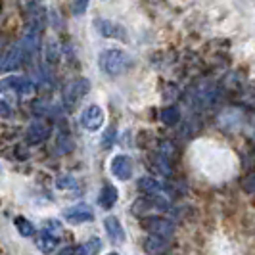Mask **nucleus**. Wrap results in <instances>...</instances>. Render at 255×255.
<instances>
[{
  "label": "nucleus",
  "instance_id": "f257e3e1",
  "mask_svg": "<svg viewBox=\"0 0 255 255\" xmlns=\"http://www.w3.org/2000/svg\"><path fill=\"white\" fill-rule=\"evenodd\" d=\"M98 62H100V69H102L104 73L117 77V75H123L125 71H128V67L132 65V58L125 50L110 48V50H104L100 54Z\"/></svg>",
  "mask_w": 255,
  "mask_h": 255
},
{
  "label": "nucleus",
  "instance_id": "b1692460",
  "mask_svg": "<svg viewBox=\"0 0 255 255\" xmlns=\"http://www.w3.org/2000/svg\"><path fill=\"white\" fill-rule=\"evenodd\" d=\"M60 255H73V250H71V248H65V250L60 252Z\"/></svg>",
  "mask_w": 255,
  "mask_h": 255
},
{
  "label": "nucleus",
  "instance_id": "1a4fd4ad",
  "mask_svg": "<svg viewBox=\"0 0 255 255\" xmlns=\"http://www.w3.org/2000/svg\"><path fill=\"white\" fill-rule=\"evenodd\" d=\"M112 173L119 180H128L132 175V163L127 155H115L112 159Z\"/></svg>",
  "mask_w": 255,
  "mask_h": 255
},
{
  "label": "nucleus",
  "instance_id": "a211bd4d",
  "mask_svg": "<svg viewBox=\"0 0 255 255\" xmlns=\"http://www.w3.org/2000/svg\"><path fill=\"white\" fill-rule=\"evenodd\" d=\"M157 202L153 200V198H140V200H136L134 205H132V209L136 211V213H142V211H150L153 207H159V205H155Z\"/></svg>",
  "mask_w": 255,
  "mask_h": 255
},
{
  "label": "nucleus",
  "instance_id": "4468645a",
  "mask_svg": "<svg viewBox=\"0 0 255 255\" xmlns=\"http://www.w3.org/2000/svg\"><path fill=\"white\" fill-rule=\"evenodd\" d=\"M117 198H119V194H117V190H115V186L106 184V186L102 188V192H100L98 202H100V205H102L104 209H112V207L115 205V202H117Z\"/></svg>",
  "mask_w": 255,
  "mask_h": 255
},
{
  "label": "nucleus",
  "instance_id": "6e6552de",
  "mask_svg": "<svg viewBox=\"0 0 255 255\" xmlns=\"http://www.w3.org/2000/svg\"><path fill=\"white\" fill-rule=\"evenodd\" d=\"M48 136H50V125L44 123V121H35L27 128L25 140L29 144H40V142L46 140Z\"/></svg>",
  "mask_w": 255,
  "mask_h": 255
},
{
  "label": "nucleus",
  "instance_id": "0eeeda50",
  "mask_svg": "<svg viewBox=\"0 0 255 255\" xmlns=\"http://www.w3.org/2000/svg\"><path fill=\"white\" fill-rule=\"evenodd\" d=\"M64 217L71 225H81V223H90L94 219V211L87 204H77L69 209H65Z\"/></svg>",
  "mask_w": 255,
  "mask_h": 255
},
{
  "label": "nucleus",
  "instance_id": "9b49d317",
  "mask_svg": "<svg viewBox=\"0 0 255 255\" xmlns=\"http://www.w3.org/2000/svg\"><path fill=\"white\" fill-rule=\"evenodd\" d=\"M104 227H106L108 236L112 238V242H115V244L125 242V229H123V225L119 223L117 217H106L104 219Z\"/></svg>",
  "mask_w": 255,
  "mask_h": 255
},
{
  "label": "nucleus",
  "instance_id": "6ab92c4d",
  "mask_svg": "<svg viewBox=\"0 0 255 255\" xmlns=\"http://www.w3.org/2000/svg\"><path fill=\"white\" fill-rule=\"evenodd\" d=\"M161 121H163L165 125H175V123L179 121V112H177L175 108H165L163 114H161Z\"/></svg>",
  "mask_w": 255,
  "mask_h": 255
},
{
  "label": "nucleus",
  "instance_id": "2eb2a0df",
  "mask_svg": "<svg viewBox=\"0 0 255 255\" xmlns=\"http://www.w3.org/2000/svg\"><path fill=\"white\" fill-rule=\"evenodd\" d=\"M152 169L159 175H171V167H169V161H167L165 155H155L152 159Z\"/></svg>",
  "mask_w": 255,
  "mask_h": 255
},
{
  "label": "nucleus",
  "instance_id": "f8f14e48",
  "mask_svg": "<svg viewBox=\"0 0 255 255\" xmlns=\"http://www.w3.org/2000/svg\"><path fill=\"white\" fill-rule=\"evenodd\" d=\"M138 190L144 192V194H150V196H155V194H161L163 192V184L157 179L146 175V177L138 179Z\"/></svg>",
  "mask_w": 255,
  "mask_h": 255
},
{
  "label": "nucleus",
  "instance_id": "9d476101",
  "mask_svg": "<svg viewBox=\"0 0 255 255\" xmlns=\"http://www.w3.org/2000/svg\"><path fill=\"white\" fill-rule=\"evenodd\" d=\"M96 29H98V33H100L102 37L121 38V40H125V38H127L123 27L114 23V21H108V19H98V21H96Z\"/></svg>",
  "mask_w": 255,
  "mask_h": 255
},
{
  "label": "nucleus",
  "instance_id": "4be33fe9",
  "mask_svg": "<svg viewBox=\"0 0 255 255\" xmlns=\"http://www.w3.org/2000/svg\"><path fill=\"white\" fill-rule=\"evenodd\" d=\"M10 115H12V110H10V106H8V104H6L4 100H2V98H0V117H4V119H6V117H10Z\"/></svg>",
  "mask_w": 255,
  "mask_h": 255
},
{
  "label": "nucleus",
  "instance_id": "393cba45",
  "mask_svg": "<svg viewBox=\"0 0 255 255\" xmlns=\"http://www.w3.org/2000/svg\"><path fill=\"white\" fill-rule=\"evenodd\" d=\"M79 255H89V254H79Z\"/></svg>",
  "mask_w": 255,
  "mask_h": 255
},
{
  "label": "nucleus",
  "instance_id": "423d86ee",
  "mask_svg": "<svg viewBox=\"0 0 255 255\" xmlns=\"http://www.w3.org/2000/svg\"><path fill=\"white\" fill-rule=\"evenodd\" d=\"M142 227L148 230L150 234L161 236V238H167V236H171V234L175 232L173 223L163 217H146L142 221Z\"/></svg>",
  "mask_w": 255,
  "mask_h": 255
},
{
  "label": "nucleus",
  "instance_id": "dca6fc26",
  "mask_svg": "<svg viewBox=\"0 0 255 255\" xmlns=\"http://www.w3.org/2000/svg\"><path fill=\"white\" fill-rule=\"evenodd\" d=\"M13 225H15V229H17V232L21 234V236H33L35 234V227L27 221L25 217H15L13 219Z\"/></svg>",
  "mask_w": 255,
  "mask_h": 255
},
{
  "label": "nucleus",
  "instance_id": "ddd939ff",
  "mask_svg": "<svg viewBox=\"0 0 255 255\" xmlns=\"http://www.w3.org/2000/svg\"><path fill=\"white\" fill-rule=\"evenodd\" d=\"M35 244H37V248L42 254H52L58 248V238L52 236L50 232H40L35 238Z\"/></svg>",
  "mask_w": 255,
  "mask_h": 255
},
{
  "label": "nucleus",
  "instance_id": "20e7f679",
  "mask_svg": "<svg viewBox=\"0 0 255 255\" xmlns=\"http://www.w3.org/2000/svg\"><path fill=\"white\" fill-rule=\"evenodd\" d=\"M104 119H106L104 110L100 106L92 104L89 108H85V112L81 114V125L87 130H98L104 125Z\"/></svg>",
  "mask_w": 255,
  "mask_h": 255
},
{
  "label": "nucleus",
  "instance_id": "f03ea898",
  "mask_svg": "<svg viewBox=\"0 0 255 255\" xmlns=\"http://www.w3.org/2000/svg\"><path fill=\"white\" fill-rule=\"evenodd\" d=\"M90 90V81L89 79H73L71 83H67L64 87V92H62V100H64V106L67 110H73L77 108L81 100L89 94Z\"/></svg>",
  "mask_w": 255,
  "mask_h": 255
},
{
  "label": "nucleus",
  "instance_id": "aec40b11",
  "mask_svg": "<svg viewBox=\"0 0 255 255\" xmlns=\"http://www.w3.org/2000/svg\"><path fill=\"white\" fill-rule=\"evenodd\" d=\"M89 4L90 0H73L71 2V12L75 15H83V13L89 10Z\"/></svg>",
  "mask_w": 255,
  "mask_h": 255
},
{
  "label": "nucleus",
  "instance_id": "a878e982",
  "mask_svg": "<svg viewBox=\"0 0 255 255\" xmlns=\"http://www.w3.org/2000/svg\"><path fill=\"white\" fill-rule=\"evenodd\" d=\"M110 255H117V254H110Z\"/></svg>",
  "mask_w": 255,
  "mask_h": 255
},
{
  "label": "nucleus",
  "instance_id": "5701e85b",
  "mask_svg": "<svg viewBox=\"0 0 255 255\" xmlns=\"http://www.w3.org/2000/svg\"><path fill=\"white\" fill-rule=\"evenodd\" d=\"M46 229H56V230H60V223H56L54 219H50V221L46 223Z\"/></svg>",
  "mask_w": 255,
  "mask_h": 255
},
{
  "label": "nucleus",
  "instance_id": "f3484780",
  "mask_svg": "<svg viewBox=\"0 0 255 255\" xmlns=\"http://www.w3.org/2000/svg\"><path fill=\"white\" fill-rule=\"evenodd\" d=\"M163 248H165V238H161V236H150L144 242V250L146 252H161Z\"/></svg>",
  "mask_w": 255,
  "mask_h": 255
},
{
  "label": "nucleus",
  "instance_id": "412c9836",
  "mask_svg": "<svg viewBox=\"0 0 255 255\" xmlns=\"http://www.w3.org/2000/svg\"><path fill=\"white\" fill-rule=\"evenodd\" d=\"M114 138H115V128L110 127L106 132H104V136H102V146H104V148H110V146L114 144Z\"/></svg>",
  "mask_w": 255,
  "mask_h": 255
},
{
  "label": "nucleus",
  "instance_id": "39448f33",
  "mask_svg": "<svg viewBox=\"0 0 255 255\" xmlns=\"http://www.w3.org/2000/svg\"><path fill=\"white\" fill-rule=\"evenodd\" d=\"M23 50L19 44H12L10 48L0 54V71H12L15 67H19L23 62Z\"/></svg>",
  "mask_w": 255,
  "mask_h": 255
},
{
  "label": "nucleus",
  "instance_id": "7ed1b4c3",
  "mask_svg": "<svg viewBox=\"0 0 255 255\" xmlns=\"http://www.w3.org/2000/svg\"><path fill=\"white\" fill-rule=\"evenodd\" d=\"M0 92H13L15 96L19 98H31L35 92H37V87L31 79L27 77H4L0 79Z\"/></svg>",
  "mask_w": 255,
  "mask_h": 255
}]
</instances>
